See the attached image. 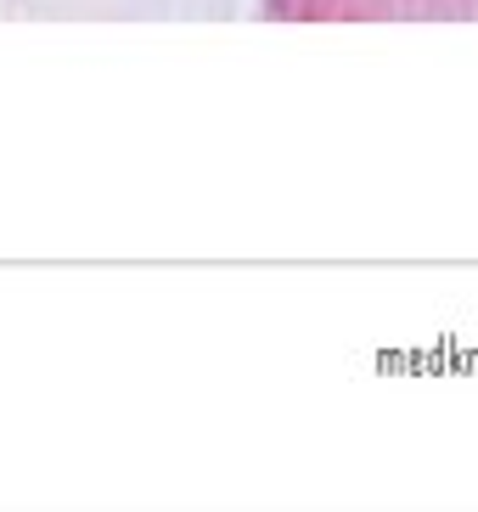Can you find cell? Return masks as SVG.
<instances>
[{
  "label": "cell",
  "instance_id": "obj_1",
  "mask_svg": "<svg viewBox=\"0 0 478 512\" xmlns=\"http://www.w3.org/2000/svg\"><path fill=\"white\" fill-rule=\"evenodd\" d=\"M265 23H478V0H259Z\"/></svg>",
  "mask_w": 478,
  "mask_h": 512
}]
</instances>
